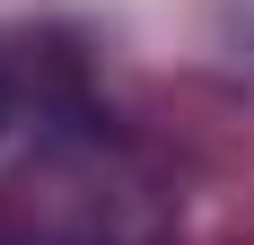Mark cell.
Masks as SVG:
<instances>
[{
	"instance_id": "obj_1",
	"label": "cell",
	"mask_w": 254,
	"mask_h": 245,
	"mask_svg": "<svg viewBox=\"0 0 254 245\" xmlns=\"http://www.w3.org/2000/svg\"><path fill=\"white\" fill-rule=\"evenodd\" d=\"M0 131H9V79H0Z\"/></svg>"
}]
</instances>
